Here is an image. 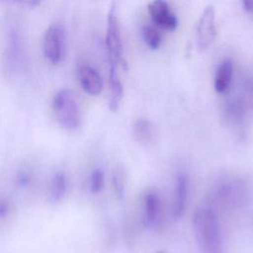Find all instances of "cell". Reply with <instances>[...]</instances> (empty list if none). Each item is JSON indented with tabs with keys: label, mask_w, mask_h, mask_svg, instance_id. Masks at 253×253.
<instances>
[{
	"label": "cell",
	"mask_w": 253,
	"mask_h": 253,
	"mask_svg": "<svg viewBox=\"0 0 253 253\" xmlns=\"http://www.w3.org/2000/svg\"><path fill=\"white\" fill-rule=\"evenodd\" d=\"M194 231L204 253H222V238L218 217L208 207L199 208L193 216Z\"/></svg>",
	"instance_id": "cell-1"
},
{
	"label": "cell",
	"mask_w": 253,
	"mask_h": 253,
	"mask_svg": "<svg viewBox=\"0 0 253 253\" xmlns=\"http://www.w3.org/2000/svg\"><path fill=\"white\" fill-rule=\"evenodd\" d=\"M52 111L58 124L67 129H76L81 123V111L75 93L67 88L60 89L53 96Z\"/></svg>",
	"instance_id": "cell-2"
},
{
	"label": "cell",
	"mask_w": 253,
	"mask_h": 253,
	"mask_svg": "<svg viewBox=\"0 0 253 253\" xmlns=\"http://www.w3.org/2000/svg\"><path fill=\"white\" fill-rule=\"evenodd\" d=\"M106 47L108 49L110 65H126L123 57V43L121 37L120 22L117 13L116 3L113 2L107 16V31H106Z\"/></svg>",
	"instance_id": "cell-3"
},
{
	"label": "cell",
	"mask_w": 253,
	"mask_h": 253,
	"mask_svg": "<svg viewBox=\"0 0 253 253\" xmlns=\"http://www.w3.org/2000/svg\"><path fill=\"white\" fill-rule=\"evenodd\" d=\"M65 32L60 24H51L43 35V53L51 63H58L64 54Z\"/></svg>",
	"instance_id": "cell-4"
},
{
	"label": "cell",
	"mask_w": 253,
	"mask_h": 253,
	"mask_svg": "<svg viewBox=\"0 0 253 253\" xmlns=\"http://www.w3.org/2000/svg\"><path fill=\"white\" fill-rule=\"evenodd\" d=\"M214 197L223 206H238L245 199V187L239 180L226 178L216 185Z\"/></svg>",
	"instance_id": "cell-5"
},
{
	"label": "cell",
	"mask_w": 253,
	"mask_h": 253,
	"mask_svg": "<svg viewBox=\"0 0 253 253\" xmlns=\"http://www.w3.org/2000/svg\"><path fill=\"white\" fill-rule=\"evenodd\" d=\"M216 36L215 11L212 5L207 6L202 12L197 25V42L201 49L211 45Z\"/></svg>",
	"instance_id": "cell-6"
},
{
	"label": "cell",
	"mask_w": 253,
	"mask_h": 253,
	"mask_svg": "<svg viewBox=\"0 0 253 253\" xmlns=\"http://www.w3.org/2000/svg\"><path fill=\"white\" fill-rule=\"evenodd\" d=\"M148 13L152 22L159 28L173 31L178 25V20L175 14L170 10L167 2L163 0H154L148 3Z\"/></svg>",
	"instance_id": "cell-7"
},
{
	"label": "cell",
	"mask_w": 253,
	"mask_h": 253,
	"mask_svg": "<svg viewBox=\"0 0 253 253\" xmlns=\"http://www.w3.org/2000/svg\"><path fill=\"white\" fill-rule=\"evenodd\" d=\"M249 106L245 95L234 96L227 100L222 110L225 123L231 126H240L245 119Z\"/></svg>",
	"instance_id": "cell-8"
},
{
	"label": "cell",
	"mask_w": 253,
	"mask_h": 253,
	"mask_svg": "<svg viewBox=\"0 0 253 253\" xmlns=\"http://www.w3.org/2000/svg\"><path fill=\"white\" fill-rule=\"evenodd\" d=\"M79 82L82 89L92 96L99 95L104 87V80L99 71L91 65H81L78 71Z\"/></svg>",
	"instance_id": "cell-9"
},
{
	"label": "cell",
	"mask_w": 253,
	"mask_h": 253,
	"mask_svg": "<svg viewBox=\"0 0 253 253\" xmlns=\"http://www.w3.org/2000/svg\"><path fill=\"white\" fill-rule=\"evenodd\" d=\"M161 214V200L156 192H148L143 199V221L145 225H155Z\"/></svg>",
	"instance_id": "cell-10"
},
{
	"label": "cell",
	"mask_w": 253,
	"mask_h": 253,
	"mask_svg": "<svg viewBox=\"0 0 253 253\" xmlns=\"http://www.w3.org/2000/svg\"><path fill=\"white\" fill-rule=\"evenodd\" d=\"M189 182L188 177L184 173H180L175 182V192H174V205L173 213L175 218H179L183 215L188 196Z\"/></svg>",
	"instance_id": "cell-11"
},
{
	"label": "cell",
	"mask_w": 253,
	"mask_h": 253,
	"mask_svg": "<svg viewBox=\"0 0 253 253\" xmlns=\"http://www.w3.org/2000/svg\"><path fill=\"white\" fill-rule=\"evenodd\" d=\"M132 134L137 142L146 145L154 141L156 136V128L152 122L148 119L139 118L132 126Z\"/></svg>",
	"instance_id": "cell-12"
},
{
	"label": "cell",
	"mask_w": 253,
	"mask_h": 253,
	"mask_svg": "<svg viewBox=\"0 0 253 253\" xmlns=\"http://www.w3.org/2000/svg\"><path fill=\"white\" fill-rule=\"evenodd\" d=\"M67 191V178L64 172H55L48 184L47 199L50 203H57L63 199Z\"/></svg>",
	"instance_id": "cell-13"
},
{
	"label": "cell",
	"mask_w": 253,
	"mask_h": 253,
	"mask_svg": "<svg viewBox=\"0 0 253 253\" xmlns=\"http://www.w3.org/2000/svg\"><path fill=\"white\" fill-rule=\"evenodd\" d=\"M233 74V63L230 59L223 60L216 68L213 86L217 93H223L230 85Z\"/></svg>",
	"instance_id": "cell-14"
},
{
	"label": "cell",
	"mask_w": 253,
	"mask_h": 253,
	"mask_svg": "<svg viewBox=\"0 0 253 253\" xmlns=\"http://www.w3.org/2000/svg\"><path fill=\"white\" fill-rule=\"evenodd\" d=\"M109 86H110L109 107L112 111H116L119 108L120 102L124 96V87H123V84L119 77L118 67L110 66Z\"/></svg>",
	"instance_id": "cell-15"
},
{
	"label": "cell",
	"mask_w": 253,
	"mask_h": 253,
	"mask_svg": "<svg viewBox=\"0 0 253 253\" xmlns=\"http://www.w3.org/2000/svg\"><path fill=\"white\" fill-rule=\"evenodd\" d=\"M112 182L114 192L116 193L118 198H123L125 195L126 190V168L123 164H117L112 172Z\"/></svg>",
	"instance_id": "cell-16"
},
{
	"label": "cell",
	"mask_w": 253,
	"mask_h": 253,
	"mask_svg": "<svg viewBox=\"0 0 253 253\" xmlns=\"http://www.w3.org/2000/svg\"><path fill=\"white\" fill-rule=\"evenodd\" d=\"M142 38L144 42L151 48L157 49L161 44V36L157 29L153 26L147 25L143 27Z\"/></svg>",
	"instance_id": "cell-17"
},
{
	"label": "cell",
	"mask_w": 253,
	"mask_h": 253,
	"mask_svg": "<svg viewBox=\"0 0 253 253\" xmlns=\"http://www.w3.org/2000/svg\"><path fill=\"white\" fill-rule=\"evenodd\" d=\"M104 187V173L100 168H95L90 176V190L92 193H99Z\"/></svg>",
	"instance_id": "cell-18"
},
{
	"label": "cell",
	"mask_w": 253,
	"mask_h": 253,
	"mask_svg": "<svg viewBox=\"0 0 253 253\" xmlns=\"http://www.w3.org/2000/svg\"><path fill=\"white\" fill-rule=\"evenodd\" d=\"M246 99H247V102L250 106L253 105V80L251 82H249L248 86L246 87V91L244 93Z\"/></svg>",
	"instance_id": "cell-19"
},
{
	"label": "cell",
	"mask_w": 253,
	"mask_h": 253,
	"mask_svg": "<svg viewBox=\"0 0 253 253\" xmlns=\"http://www.w3.org/2000/svg\"><path fill=\"white\" fill-rule=\"evenodd\" d=\"M9 204L6 200H0V217H4L9 212Z\"/></svg>",
	"instance_id": "cell-20"
},
{
	"label": "cell",
	"mask_w": 253,
	"mask_h": 253,
	"mask_svg": "<svg viewBox=\"0 0 253 253\" xmlns=\"http://www.w3.org/2000/svg\"><path fill=\"white\" fill-rule=\"evenodd\" d=\"M30 181V176L26 173H22L18 176V183L22 186H25L26 184H28Z\"/></svg>",
	"instance_id": "cell-21"
},
{
	"label": "cell",
	"mask_w": 253,
	"mask_h": 253,
	"mask_svg": "<svg viewBox=\"0 0 253 253\" xmlns=\"http://www.w3.org/2000/svg\"><path fill=\"white\" fill-rule=\"evenodd\" d=\"M242 4H243V7L246 11L253 14V0H244L242 2Z\"/></svg>",
	"instance_id": "cell-22"
}]
</instances>
